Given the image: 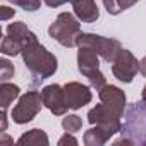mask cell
Wrapping results in <instances>:
<instances>
[{"mask_svg":"<svg viewBox=\"0 0 146 146\" xmlns=\"http://www.w3.org/2000/svg\"><path fill=\"white\" fill-rule=\"evenodd\" d=\"M48 35L65 48L78 46V36L81 35V21L76 17V14L60 12L50 24Z\"/></svg>","mask_w":146,"mask_h":146,"instance_id":"2","label":"cell"},{"mask_svg":"<svg viewBox=\"0 0 146 146\" xmlns=\"http://www.w3.org/2000/svg\"><path fill=\"white\" fill-rule=\"evenodd\" d=\"M122 137L132 144H146V102L132 103L125 110V122L120 129Z\"/></svg>","mask_w":146,"mask_h":146,"instance_id":"3","label":"cell"},{"mask_svg":"<svg viewBox=\"0 0 146 146\" xmlns=\"http://www.w3.org/2000/svg\"><path fill=\"white\" fill-rule=\"evenodd\" d=\"M7 2L24 9L26 12H36L41 7V0H7Z\"/></svg>","mask_w":146,"mask_h":146,"instance_id":"19","label":"cell"},{"mask_svg":"<svg viewBox=\"0 0 146 146\" xmlns=\"http://www.w3.org/2000/svg\"><path fill=\"white\" fill-rule=\"evenodd\" d=\"M78 139L74 137V134L72 132H65L60 139H58V146H67V144H70V146H78Z\"/></svg>","mask_w":146,"mask_h":146,"instance_id":"22","label":"cell"},{"mask_svg":"<svg viewBox=\"0 0 146 146\" xmlns=\"http://www.w3.org/2000/svg\"><path fill=\"white\" fill-rule=\"evenodd\" d=\"M98 57L100 55L93 48L79 46V50H78V69L84 78H88L90 86L95 88L96 91H100L107 84V79L103 76V72L100 70Z\"/></svg>","mask_w":146,"mask_h":146,"instance_id":"4","label":"cell"},{"mask_svg":"<svg viewBox=\"0 0 146 146\" xmlns=\"http://www.w3.org/2000/svg\"><path fill=\"white\" fill-rule=\"evenodd\" d=\"M21 55H23V62H24L26 69L29 70L35 84L52 78L57 72V67H58L57 57L52 52H48L40 41H35V43L24 46Z\"/></svg>","mask_w":146,"mask_h":146,"instance_id":"1","label":"cell"},{"mask_svg":"<svg viewBox=\"0 0 146 146\" xmlns=\"http://www.w3.org/2000/svg\"><path fill=\"white\" fill-rule=\"evenodd\" d=\"M108 139H110V136L98 125H93L91 129H88L83 137L86 146H103Z\"/></svg>","mask_w":146,"mask_h":146,"instance_id":"16","label":"cell"},{"mask_svg":"<svg viewBox=\"0 0 146 146\" xmlns=\"http://www.w3.org/2000/svg\"><path fill=\"white\" fill-rule=\"evenodd\" d=\"M98 96H100V102L105 103L108 108H112L119 115H124V112H125V93L119 86L105 84L98 91Z\"/></svg>","mask_w":146,"mask_h":146,"instance_id":"11","label":"cell"},{"mask_svg":"<svg viewBox=\"0 0 146 146\" xmlns=\"http://www.w3.org/2000/svg\"><path fill=\"white\" fill-rule=\"evenodd\" d=\"M19 86L14 84V83H9V81H2L0 84V107L2 108H9L12 105V102L16 98H19Z\"/></svg>","mask_w":146,"mask_h":146,"instance_id":"15","label":"cell"},{"mask_svg":"<svg viewBox=\"0 0 146 146\" xmlns=\"http://www.w3.org/2000/svg\"><path fill=\"white\" fill-rule=\"evenodd\" d=\"M0 144H14V141H12L5 132H2V139H0Z\"/></svg>","mask_w":146,"mask_h":146,"instance_id":"28","label":"cell"},{"mask_svg":"<svg viewBox=\"0 0 146 146\" xmlns=\"http://www.w3.org/2000/svg\"><path fill=\"white\" fill-rule=\"evenodd\" d=\"M0 12H2V21H9V19L14 17V14H16V11L11 9V7H7V5H2V7H0Z\"/></svg>","mask_w":146,"mask_h":146,"instance_id":"23","label":"cell"},{"mask_svg":"<svg viewBox=\"0 0 146 146\" xmlns=\"http://www.w3.org/2000/svg\"><path fill=\"white\" fill-rule=\"evenodd\" d=\"M64 91H65V102L69 110H79L93 100L91 88L78 81H70L64 84Z\"/></svg>","mask_w":146,"mask_h":146,"instance_id":"9","label":"cell"},{"mask_svg":"<svg viewBox=\"0 0 146 146\" xmlns=\"http://www.w3.org/2000/svg\"><path fill=\"white\" fill-rule=\"evenodd\" d=\"M0 52H2L4 55H7V57H14V55H19V53L23 52V46H21L16 40H12L9 35H5V36L2 38Z\"/></svg>","mask_w":146,"mask_h":146,"instance_id":"17","label":"cell"},{"mask_svg":"<svg viewBox=\"0 0 146 146\" xmlns=\"http://www.w3.org/2000/svg\"><path fill=\"white\" fill-rule=\"evenodd\" d=\"M122 115H119L117 112H113L112 108H108L105 103H100L96 107H93L88 112V122L91 125H98L102 127L110 137L117 132H120L122 129V122H120Z\"/></svg>","mask_w":146,"mask_h":146,"instance_id":"7","label":"cell"},{"mask_svg":"<svg viewBox=\"0 0 146 146\" xmlns=\"http://www.w3.org/2000/svg\"><path fill=\"white\" fill-rule=\"evenodd\" d=\"M103 5H105L107 12H108L110 16H119V14L122 12L120 7H119V4H117V0H103Z\"/></svg>","mask_w":146,"mask_h":146,"instance_id":"21","label":"cell"},{"mask_svg":"<svg viewBox=\"0 0 146 146\" xmlns=\"http://www.w3.org/2000/svg\"><path fill=\"white\" fill-rule=\"evenodd\" d=\"M43 2L48 5V7H60L64 4H72L74 0H43Z\"/></svg>","mask_w":146,"mask_h":146,"instance_id":"25","label":"cell"},{"mask_svg":"<svg viewBox=\"0 0 146 146\" xmlns=\"http://www.w3.org/2000/svg\"><path fill=\"white\" fill-rule=\"evenodd\" d=\"M62 127H64V131L65 132H79L81 131V127H83V120H81V117L79 115H65L64 119H62Z\"/></svg>","mask_w":146,"mask_h":146,"instance_id":"18","label":"cell"},{"mask_svg":"<svg viewBox=\"0 0 146 146\" xmlns=\"http://www.w3.org/2000/svg\"><path fill=\"white\" fill-rule=\"evenodd\" d=\"M139 72L146 78V57H143V58L139 60Z\"/></svg>","mask_w":146,"mask_h":146,"instance_id":"27","label":"cell"},{"mask_svg":"<svg viewBox=\"0 0 146 146\" xmlns=\"http://www.w3.org/2000/svg\"><path fill=\"white\" fill-rule=\"evenodd\" d=\"M43 107V100H41V93L38 91H26L24 95L19 96L17 105L12 108V120L16 124H28L31 122L41 110Z\"/></svg>","mask_w":146,"mask_h":146,"instance_id":"6","label":"cell"},{"mask_svg":"<svg viewBox=\"0 0 146 146\" xmlns=\"http://www.w3.org/2000/svg\"><path fill=\"white\" fill-rule=\"evenodd\" d=\"M0 120H2L0 131H2V132H5V131H7V108H2V115H0Z\"/></svg>","mask_w":146,"mask_h":146,"instance_id":"26","label":"cell"},{"mask_svg":"<svg viewBox=\"0 0 146 146\" xmlns=\"http://www.w3.org/2000/svg\"><path fill=\"white\" fill-rule=\"evenodd\" d=\"M139 72V62L137 58L132 55L131 50L122 48L119 52V55L115 57V60L112 62V74L113 78H117L120 83H132V79L136 78V74Z\"/></svg>","mask_w":146,"mask_h":146,"instance_id":"8","label":"cell"},{"mask_svg":"<svg viewBox=\"0 0 146 146\" xmlns=\"http://www.w3.org/2000/svg\"><path fill=\"white\" fill-rule=\"evenodd\" d=\"M141 100L146 102V84H144V88H143V91H141Z\"/></svg>","mask_w":146,"mask_h":146,"instance_id":"29","label":"cell"},{"mask_svg":"<svg viewBox=\"0 0 146 146\" xmlns=\"http://www.w3.org/2000/svg\"><path fill=\"white\" fill-rule=\"evenodd\" d=\"M72 9H74V14L81 23L91 24V23H96V19L100 17V11L95 0H74Z\"/></svg>","mask_w":146,"mask_h":146,"instance_id":"12","label":"cell"},{"mask_svg":"<svg viewBox=\"0 0 146 146\" xmlns=\"http://www.w3.org/2000/svg\"><path fill=\"white\" fill-rule=\"evenodd\" d=\"M7 35H9L12 40H16V41L23 46V50H24V46H28V45L38 41V36H36L24 23H11V24L7 26Z\"/></svg>","mask_w":146,"mask_h":146,"instance_id":"13","label":"cell"},{"mask_svg":"<svg viewBox=\"0 0 146 146\" xmlns=\"http://www.w3.org/2000/svg\"><path fill=\"white\" fill-rule=\"evenodd\" d=\"M78 46L93 48L107 64H112L115 60V57L119 55V52L122 50V45L119 40L105 38L100 35H93V33H81L78 36Z\"/></svg>","mask_w":146,"mask_h":146,"instance_id":"5","label":"cell"},{"mask_svg":"<svg viewBox=\"0 0 146 146\" xmlns=\"http://www.w3.org/2000/svg\"><path fill=\"white\" fill-rule=\"evenodd\" d=\"M139 0H117V4H119V7H120V11L124 12V11H127V9H131L134 4H137Z\"/></svg>","mask_w":146,"mask_h":146,"instance_id":"24","label":"cell"},{"mask_svg":"<svg viewBox=\"0 0 146 146\" xmlns=\"http://www.w3.org/2000/svg\"><path fill=\"white\" fill-rule=\"evenodd\" d=\"M41 100L43 107H46L53 115H65L69 110L65 102V91L60 84H48L41 90Z\"/></svg>","mask_w":146,"mask_h":146,"instance_id":"10","label":"cell"},{"mask_svg":"<svg viewBox=\"0 0 146 146\" xmlns=\"http://www.w3.org/2000/svg\"><path fill=\"white\" fill-rule=\"evenodd\" d=\"M48 136L43 129H29L17 139L19 146H48Z\"/></svg>","mask_w":146,"mask_h":146,"instance_id":"14","label":"cell"},{"mask_svg":"<svg viewBox=\"0 0 146 146\" xmlns=\"http://www.w3.org/2000/svg\"><path fill=\"white\" fill-rule=\"evenodd\" d=\"M14 64H11V60L7 58H0V79L2 81H9L11 78H14Z\"/></svg>","mask_w":146,"mask_h":146,"instance_id":"20","label":"cell"}]
</instances>
